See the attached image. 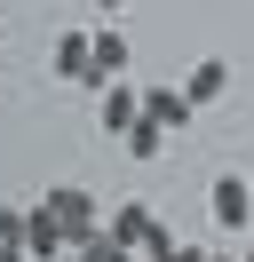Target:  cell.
Here are the masks:
<instances>
[{
  "label": "cell",
  "mask_w": 254,
  "mask_h": 262,
  "mask_svg": "<svg viewBox=\"0 0 254 262\" xmlns=\"http://www.w3.org/2000/svg\"><path fill=\"white\" fill-rule=\"evenodd\" d=\"M0 262H32V246L24 238H0Z\"/></svg>",
  "instance_id": "obj_14"
},
{
  "label": "cell",
  "mask_w": 254,
  "mask_h": 262,
  "mask_svg": "<svg viewBox=\"0 0 254 262\" xmlns=\"http://www.w3.org/2000/svg\"><path fill=\"white\" fill-rule=\"evenodd\" d=\"M143 119H159V127H190L199 103H190L183 88H143Z\"/></svg>",
  "instance_id": "obj_8"
},
{
  "label": "cell",
  "mask_w": 254,
  "mask_h": 262,
  "mask_svg": "<svg viewBox=\"0 0 254 262\" xmlns=\"http://www.w3.org/2000/svg\"><path fill=\"white\" fill-rule=\"evenodd\" d=\"M151 262H206V246H183V238H175V246H159Z\"/></svg>",
  "instance_id": "obj_12"
},
{
  "label": "cell",
  "mask_w": 254,
  "mask_h": 262,
  "mask_svg": "<svg viewBox=\"0 0 254 262\" xmlns=\"http://www.w3.org/2000/svg\"><path fill=\"white\" fill-rule=\"evenodd\" d=\"M127 64H135L127 32H119V24H103V32H95V72H88V88H103V80H127Z\"/></svg>",
  "instance_id": "obj_5"
},
{
  "label": "cell",
  "mask_w": 254,
  "mask_h": 262,
  "mask_svg": "<svg viewBox=\"0 0 254 262\" xmlns=\"http://www.w3.org/2000/svg\"><path fill=\"white\" fill-rule=\"evenodd\" d=\"M222 88H230V64H222V56H199V64H190V80H183V96L206 112V103H222Z\"/></svg>",
  "instance_id": "obj_9"
},
{
  "label": "cell",
  "mask_w": 254,
  "mask_h": 262,
  "mask_svg": "<svg viewBox=\"0 0 254 262\" xmlns=\"http://www.w3.org/2000/svg\"><path fill=\"white\" fill-rule=\"evenodd\" d=\"M135 119H143V88H127V80H103V112H95V127L127 135Z\"/></svg>",
  "instance_id": "obj_6"
},
{
  "label": "cell",
  "mask_w": 254,
  "mask_h": 262,
  "mask_svg": "<svg viewBox=\"0 0 254 262\" xmlns=\"http://www.w3.org/2000/svg\"><path fill=\"white\" fill-rule=\"evenodd\" d=\"M206 214H215L222 230H254V183L246 175H215L206 183Z\"/></svg>",
  "instance_id": "obj_1"
},
{
  "label": "cell",
  "mask_w": 254,
  "mask_h": 262,
  "mask_svg": "<svg viewBox=\"0 0 254 262\" xmlns=\"http://www.w3.org/2000/svg\"><path fill=\"white\" fill-rule=\"evenodd\" d=\"M24 246H32V262H56V254H72V230H64L56 199H40V207L24 214Z\"/></svg>",
  "instance_id": "obj_3"
},
{
  "label": "cell",
  "mask_w": 254,
  "mask_h": 262,
  "mask_svg": "<svg viewBox=\"0 0 254 262\" xmlns=\"http://www.w3.org/2000/svg\"><path fill=\"white\" fill-rule=\"evenodd\" d=\"M48 199H56V214H64V230H72V246H88L95 230H103V214H111V207H95V191H79V183H56V191H48Z\"/></svg>",
  "instance_id": "obj_2"
},
{
  "label": "cell",
  "mask_w": 254,
  "mask_h": 262,
  "mask_svg": "<svg viewBox=\"0 0 254 262\" xmlns=\"http://www.w3.org/2000/svg\"><path fill=\"white\" fill-rule=\"evenodd\" d=\"M103 230H111V238H127V246H135V254H143V246H151V238H159V230H167V223H159V214L143 207V199H119V207L103 214Z\"/></svg>",
  "instance_id": "obj_4"
},
{
  "label": "cell",
  "mask_w": 254,
  "mask_h": 262,
  "mask_svg": "<svg viewBox=\"0 0 254 262\" xmlns=\"http://www.w3.org/2000/svg\"><path fill=\"white\" fill-rule=\"evenodd\" d=\"M119 143H127V159H143V167H151L159 151H167V127H159V119H135V127H127Z\"/></svg>",
  "instance_id": "obj_10"
},
{
  "label": "cell",
  "mask_w": 254,
  "mask_h": 262,
  "mask_svg": "<svg viewBox=\"0 0 254 262\" xmlns=\"http://www.w3.org/2000/svg\"><path fill=\"white\" fill-rule=\"evenodd\" d=\"M72 262H135V246H127V238H111V230H95L88 246H72Z\"/></svg>",
  "instance_id": "obj_11"
},
{
  "label": "cell",
  "mask_w": 254,
  "mask_h": 262,
  "mask_svg": "<svg viewBox=\"0 0 254 262\" xmlns=\"http://www.w3.org/2000/svg\"><path fill=\"white\" fill-rule=\"evenodd\" d=\"M88 72H95V32H56V80L88 88Z\"/></svg>",
  "instance_id": "obj_7"
},
{
  "label": "cell",
  "mask_w": 254,
  "mask_h": 262,
  "mask_svg": "<svg viewBox=\"0 0 254 262\" xmlns=\"http://www.w3.org/2000/svg\"><path fill=\"white\" fill-rule=\"evenodd\" d=\"M95 8H103V16H119V8H127V0H95Z\"/></svg>",
  "instance_id": "obj_15"
},
{
  "label": "cell",
  "mask_w": 254,
  "mask_h": 262,
  "mask_svg": "<svg viewBox=\"0 0 254 262\" xmlns=\"http://www.w3.org/2000/svg\"><path fill=\"white\" fill-rule=\"evenodd\" d=\"M246 262H254V230H246Z\"/></svg>",
  "instance_id": "obj_17"
},
{
  "label": "cell",
  "mask_w": 254,
  "mask_h": 262,
  "mask_svg": "<svg viewBox=\"0 0 254 262\" xmlns=\"http://www.w3.org/2000/svg\"><path fill=\"white\" fill-rule=\"evenodd\" d=\"M24 214L32 207H0V238H24Z\"/></svg>",
  "instance_id": "obj_13"
},
{
  "label": "cell",
  "mask_w": 254,
  "mask_h": 262,
  "mask_svg": "<svg viewBox=\"0 0 254 262\" xmlns=\"http://www.w3.org/2000/svg\"><path fill=\"white\" fill-rule=\"evenodd\" d=\"M206 262H246V254H206Z\"/></svg>",
  "instance_id": "obj_16"
}]
</instances>
